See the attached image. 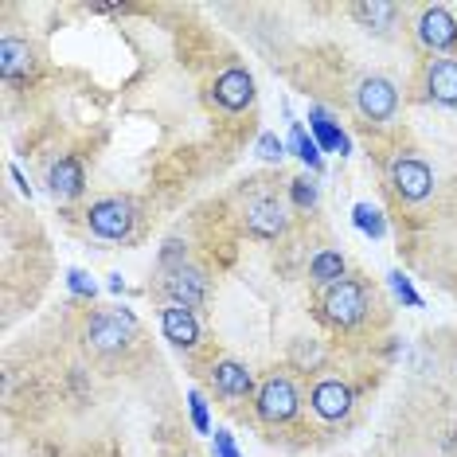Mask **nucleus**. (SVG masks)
I'll return each instance as SVG.
<instances>
[{
    "mask_svg": "<svg viewBox=\"0 0 457 457\" xmlns=\"http://www.w3.org/2000/svg\"><path fill=\"white\" fill-rule=\"evenodd\" d=\"M133 337H137V325H133L129 313H95L87 325V348L95 352V356H118V352H126L133 345Z\"/></svg>",
    "mask_w": 457,
    "mask_h": 457,
    "instance_id": "obj_1",
    "label": "nucleus"
},
{
    "mask_svg": "<svg viewBox=\"0 0 457 457\" xmlns=\"http://www.w3.org/2000/svg\"><path fill=\"white\" fill-rule=\"evenodd\" d=\"M363 313H368V286L360 278H340L337 286L325 289V317L328 325H340V328H352L360 325Z\"/></svg>",
    "mask_w": 457,
    "mask_h": 457,
    "instance_id": "obj_2",
    "label": "nucleus"
},
{
    "mask_svg": "<svg viewBox=\"0 0 457 457\" xmlns=\"http://www.w3.org/2000/svg\"><path fill=\"white\" fill-rule=\"evenodd\" d=\"M356 113L368 126H383L399 113V90H395L391 79L383 75H368L356 82Z\"/></svg>",
    "mask_w": 457,
    "mask_h": 457,
    "instance_id": "obj_3",
    "label": "nucleus"
},
{
    "mask_svg": "<svg viewBox=\"0 0 457 457\" xmlns=\"http://www.w3.org/2000/svg\"><path fill=\"white\" fill-rule=\"evenodd\" d=\"M297 407H301L297 387L286 376H270L254 395V411L262 422H289L297 414Z\"/></svg>",
    "mask_w": 457,
    "mask_h": 457,
    "instance_id": "obj_4",
    "label": "nucleus"
},
{
    "mask_svg": "<svg viewBox=\"0 0 457 457\" xmlns=\"http://www.w3.org/2000/svg\"><path fill=\"white\" fill-rule=\"evenodd\" d=\"M243 223L254 238H278L289 227L286 204L278 200V195H254V200H246V207H243Z\"/></svg>",
    "mask_w": 457,
    "mask_h": 457,
    "instance_id": "obj_5",
    "label": "nucleus"
},
{
    "mask_svg": "<svg viewBox=\"0 0 457 457\" xmlns=\"http://www.w3.org/2000/svg\"><path fill=\"white\" fill-rule=\"evenodd\" d=\"M87 223H90V231H95L98 238H129V231H133V204L118 200V195L98 200V204H90Z\"/></svg>",
    "mask_w": 457,
    "mask_h": 457,
    "instance_id": "obj_6",
    "label": "nucleus"
},
{
    "mask_svg": "<svg viewBox=\"0 0 457 457\" xmlns=\"http://www.w3.org/2000/svg\"><path fill=\"white\" fill-rule=\"evenodd\" d=\"M164 294L172 297V305H184V309H200L207 297H212V282H207L204 270L195 266H176L164 274Z\"/></svg>",
    "mask_w": 457,
    "mask_h": 457,
    "instance_id": "obj_7",
    "label": "nucleus"
},
{
    "mask_svg": "<svg viewBox=\"0 0 457 457\" xmlns=\"http://www.w3.org/2000/svg\"><path fill=\"white\" fill-rule=\"evenodd\" d=\"M391 188L403 195V200H411V204H419L426 200V195L434 192V172H430V164L419 161V157H399L391 164Z\"/></svg>",
    "mask_w": 457,
    "mask_h": 457,
    "instance_id": "obj_8",
    "label": "nucleus"
},
{
    "mask_svg": "<svg viewBox=\"0 0 457 457\" xmlns=\"http://www.w3.org/2000/svg\"><path fill=\"white\" fill-rule=\"evenodd\" d=\"M419 39H422V47H430V51H453L457 47V20L450 8H442V4L422 8Z\"/></svg>",
    "mask_w": 457,
    "mask_h": 457,
    "instance_id": "obj_9",
    "label": "nucleus"
},
{
    "mask_svg": "<svg viewBox=\"0 0 457 457\" xmlns=\"http://www.w3.org/2000/svg\"><path fill=\"white\" fill-rule=\"evenodd\" d=\"M212 95H215V102H220L223 110H231V113L246 110L254 102V79H251V71H243V67L223 71V75L215 79Z\"/></svg>",
    "mask_w": 457,
    "mask_h": 457,
    "instance_id": "obj_10",
    "label": "nucleus"
},
{
    "mask_svg": "<svg viewBox=\"0 0 457 457\" xmlns=\"http://www.w3.org/2000/svg\"><path fill=\"white\" fill-rule=\"evenodd\" d=\"M426 98L438 106H457V59H430L422 75Z\"/></svg>",
    "mask_w": 457,
    "mask_h": 457,
    "instance_id": "obj_11",
    "label": "nucleus"
},
{
    "mask_svg": "<svg viewBox=\"0 0 457 457\" xmlns=\"http://www.w3.org/2000/svg\"><path fill=\"white\" fill-rule=\"evenodd\" d=\"M309 403H313V411L320 414V419L337 422L352 411V387L340 383V379H320L313 387V395H309Z\"/></svg>",
    "mask_w": 457,
    "mask_h": 457,
    "instance_id": "obj_12",
    "label": "nucleus"
},
{
    "mask_svg": "<svg viewBox=\"0 0 457 457\" xmlns=\"http://www.w3.org/2000/svg\"><path fill=\"white\" fill-rule=\"evenodd\" d=\"M161 328H164V337H169V345H176V348L200 345V320H195V313L184 309V305H164L161 309Z\"/></svg>",
    "mask_w": 457,
    "mask_h": 457,
    "instance_id": "obj_13",
    "label": "nucleus"
},
{
    "mask_svg": "<svg viewBox=\"0 0 457 457\" xmlns=\"http://www.w3.org/2000/svg\"><path fill=\"white\" fill-rule=\"evenodd\" d=\"M36 67V51L28 39H16V36H4L0 39V75H4L8 82L16 79H28Z\"/></svg>",
    "mask_w": 457,
    "mask_h": 457,
    "instance_id": "obj_14",
    "label": "nucleus"
},
{
    "mask_svg": "<svg viewBox=\"0 0 457 457\" xmlns=\"http://www.w3.org/2000/svg\"><path fill=\"white\" fill-rule=\"evenodd\" d=\"M212 387H215V395H223V399H246V395L254 391V376L243 363L223 360L212 368Z\"/></svg>",
    "mask_w": 457,
    "mask_h": 457,
    "instance_id": "obj_15",
    "label": "nucleus"
},
{
    "mask_svg": "<svg viewBox=\"0 0 457 457\" xmlns=\"http://www.w3.org/2000/svg\"><path fill=\"white\" fill-rule=\"evenodd\" d=\"M82 184H87V176H82V164L75 157H59L55 164H51L47 188H51L55 200H75V195L82 192Z\"/></svg>",
    "mask_w": 457,
    "mask_h": 457,
    "instance_id": "obj_16",
    "label": "nucleus"
},
{
    "mask_svg": "<svg viewBox=\"0 0 457 457\" xmlns=\"http://www.w3.org/2000/svg\"><path fill=\"white\" fill-rule=\"evenodd\" d=\"M340 278H348V274H345V258H340L337 251H320L313 262H309V282L313 286L328 289V286H337Z\"/></svg>",
    "mask_w": 457,
    "mask_h": 457,
    "instance_id": "obj_17",
    "label": "nucleus"
},
{
    "mask_svg": "<svg viewBox=\"0 0 457 457\" xmlns=\"http://www.w3.org/2000/svg\"><path fill=\"white\" fill-rule=\"evenodd\" d=\"M352 16L360 20L368 32H391V24H395V16H399V8L395 4H352Z\"/></svg>",
    "mask_w": 457,
    "mask_h": 457,
    "instance_id": "obj_18",
    "label": "nucleus"
},
{
    "mask_svg": "<svg viewBox=\"0 0 457 457\" xmlns=\"http://www.w3.org/2000/svg\"><path fill=\"white\" fill-rule=\"evenodd\" d=\"M294 204L297 207H313L317 204V184L313 180H294Z\"/></svg>",
    "mask_w": 457,
    "mask_h": 457,
    "instance_id": "obj_19",
    "label": "nucleus"
},
{
    "mask_svg": "<svg viewBox=\"0 0 457 457\" xmlns=\"http://www.w3.org/2000/svg\"><path fill=\"white\" fill-rule=\"evenodd\" d=\"M262 157H282V145L274 137H262Z\"/></svg>",
    "mask_w": 457,
    "mask_h": 457,
    "instance_id": "obj_20",
    "label": "nucleus"
}]
</instances>
